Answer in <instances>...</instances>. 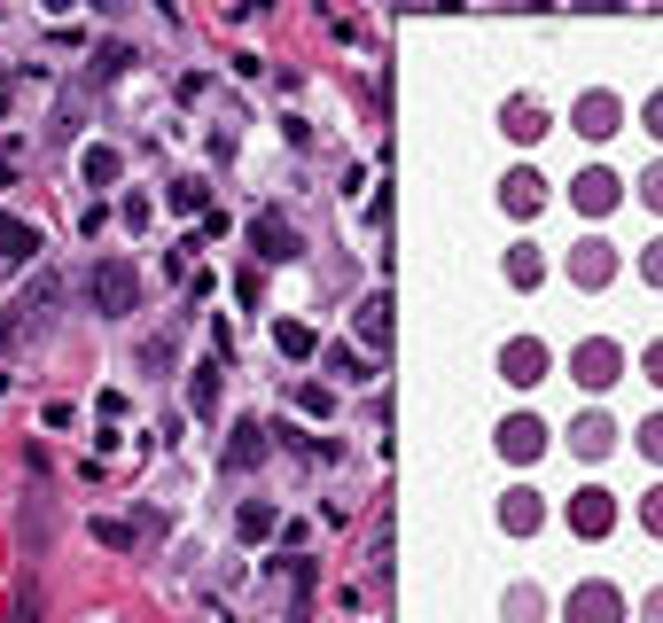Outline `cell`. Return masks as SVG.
Segmentation results:
<instances>
[{
	"label": "cell",
	"mask_w": 663,
	"mask_h": 623,
	"mask_svg": "<svg viewBox=\"0 0 663 623\" xmlns=\"http://www.w3.org/2000/svg\"><path fill=\"white\" fill-rule=\"evenodd\" d=\"M508 133H516V141H539V133H546V110H539V102H508Z\"/></svg>",
	"instance_id": "obj_21"
},
{
	"label": "cell",
	"mask_w": 663,
	"mask_h": 623,
	"mask_svg": "<svg viewBox=\"0 0 663 623\" xmlns=\"http://www.w3.org/2000/svg\"><path fill=\"white\" fill-rule=\"evenodd\" d=\"M274 343L289 351V359H312V351H320V335H312L305 320H281V327H274Z\"/></svg>",
	"instance_id": "obj_20"
},
{
	"label": "cell",
	"mask_w": 663,
	"mask_h": 623,
	"mask_svg": "<svg viewBox=\"0 0 663 623\" xmlns=\"http://www.w3.org/2000/svg\"><path fill=\"white\" fill-rule=\"evenodd\" d=\"M570 375H577V382H586V390H609V382L625 375V351H617L609 335H586V343H577V351H570Z\"/></svg>",
	"instance_id": "obj_3"
},
{
	"label": "cell",
	"mask_w": 663,
	"mask_h": 623,
	"mask_svg": "<svg viewBox=\"0 0 663 623\" xmlns=\"http://www.w3.org/2000/svg\"><path fill=\"white\" fill-rule=\"evenodd\" d=\"M609 274H617V249H609V242H577V249H570V281H577V289H601Z\"/></svg>",
	"instance_id": "obj_11"
},
{
	"label": "cell",
	"mask_w": 663,
	"mask_h": 623,
	"mask_svg": "<svg viewBox=\"0 0 663 623\" xmlns=\"http://www.w3.org/2000/svg\"><path fill=\"white\" fill-rule=\"evenodd\" d=\"M570 444H577V453H586V460H601V453H609V444H617V429H609L601 413H586V421H577V429H570Z\"/></svg>",
	"instance_id": "obj_17"
},
{
	"label": "cell",
	"mask_w": 663,
	"mask_h": 623,
	"mask_svg": "<svg viewBox=\"0 0 663 623\" xmlns=\"http://www.w3.org/2000/svg\"><path fill=\"white\" fill-rule=\"evenodd\" d=\"M251 249H258V265H289V257H297V226H289L281 211H258V219H251Z\"/></svg>",
	"instance_id": "obj_7"
},
{
	"label": "cell",
	"mask_w": 663,
	"mask_h": 623,
	"mask_svg": "<svg viewBox=\"0 0 663 623\" xmlns=\"http://www.w3.org/2000/svg\"><path fill=\"white\" fill-rule=\"evenodd\" d=\"M640 522H648L655 538H663V491H648V507H640Z\"/></svg>",
	"instance_id": "obj_30"
},
{
	"label": "cell",
	"mask_w": 663,
	"mask_h": 623,
	"mask_svg": "<svg viewBox=\"0 0 663 623\" xmlns=\"http://www.w3.org/2000/svg\"><path fill=\"white\" fill-rule=\"evenodd\" d=\"M546 367H554V359H546V343H539V335H508V343H500V375H508L516 390L546 382Z\"/></svg>",
	"instance_id": "obj_4"
},
{
	"label": "cell",
	"mask_w": 663,
	"mask_h": 623,
	"mask_svg": "<svg viewBox=\"0 0 663 623\" xmlns=\"http://www.w3.org/2000/svg\"><path fill=\"white\" fill-rule=\"evenodd\" d=\"M55 297H63V281H55V274H40L9 312H0V351H16L24 335H40V327H47V312H55Z\"/></svg>",
	"instance_id": "obj_1"
},
{
	"label": "cell",
	"mask_w": 663,
	"mask_h": 623,
	"mask_svg": "<svg viewBox=\"0 0 663 623\" xmlns=\"http://www.w3.org/2000/svg\"><path fill=\"white\" fill-rule=\"evenodd\" d=\"M508 281H516V289H539V281H546V257H539L531 242H516V249H508Z\"/></svg>",
	"instance_id": "obj_18"
},
{
	"label": "cell",
	"mask_w": 663,
	"mask_h": 623,
	"mask_svg": "<svg viewBox=\"0 0 663 623\" xmlns=\"http://www.w3.org/2000/svg\"><path fill=\"white\" fill-rule=\"evenodd\" d=\"M570 196H577V211H586V219H601V211H617V196H625V180H617V171H577V180H570Z\"/></svg>",
	"instance_id": "obj_9"
},
{
	"label": "cell",
	"mask_w": 663,
	"mask_h": 623,
	"mask_svg": "<svg viewBox=\"0 0 663 623\" xmlns=\"http://www.w3.org/2000/svg\"><path fill=\"white\" fill-rule=\"evenodd\" d=\"M546 203V180H539V171H508V180H500V211L508 219H531Z\"/></svg>",
	"instance_id": "obj_12"
},
{
	"label": "cell",
	"mask_w": 663,
	"mask_h": 623,
	"mask_svg": "<svg viewBox=\"0 0 663 623\" xmlns=\"http://www.w3.org/2000/svg\"><path fill=\"white\" fill-rule=\"evenodd\" d=\"M203 203H211L203 180H173V211H203Z\"/></svg>",
	"instance_id": "obj_26"
},
{
	"label": "cell",
	"mask_w": 663,
	"mask_h": 623,
	"mask_svg": "<svg viewBox=\"0 0 663 623\" xmlns=\"http://www.w3.org/2000/svg\"><path fill=\"white\" fill-rule=\"evenodd\" d=\"M570 125L586 133V141H609V133L625 125V102H617V94H601V86H594V94H577V110H570Z\"/></svg>",
	"instance_id": "obj_8"
},
{
	"label": "cell",
	"mask_w": 663,
	"mask_h": 623,
	"mask_svg": "<svg viewBox=\"0 0 663 623\" xmlns=\"http://www.w3.org/2000/svg\"><path fill=\"white\" fill-rule=\"evenodd\" d=\"M640 274H648V281L663 289V242H648V257H640Z\"/></svg>",
	"instance_id": "obj_28"
},
{
	"label": "cell",
	"mask_w": 663,
	"mask_h": 623,
	"mask_svg": "<svg viewBox=\"0 0 663 623\" xmlns=\"http://www.w3.org/2000/svg\"><path fill=\"white\" fill-rule=\"evenodd\" d=\"M640 196H648V203L663 211V164H655V171H648V180H640Z\"/></svg>",
	"instance_id": "obj_31"
},
{
	"label": "cell",
	"mask_w": 663,
	"mask_h": 623,
	"mask_svg": "<svg viewBox=\"0 0 663 623\" xmlns=\"http://www.w3.org/2000/svg\"><path fill=\"white\" fill-rule=\"evenodd\" d=\"M87 297H95V312H110V320H125L133 304H141V274L125 257H102L95 274H87Z\"/></svg>",
	"instance_id": "obj_2"
},
{
	"label": "cell",
	"mask_w": 663,
	"mask_h": 623,
	"mask_svg": "<svg viewBox=\"0 0 663 623\" xmlns=\"http://www.w3.org/2000/svg\"><path fill=\"white\" fill-rule=\"evenodd\" d=\"M16 623H40V608H32V592H16Z\"/></svg>",
	"instance_id": "obj_34"
},
{
	"label": "cell",
	"mask_w": 663,
	"mask_h": 623,
	"mask_svg": "<svg viewBox=\"0 0 663 623\" xmlns=\"http://www.w3.org/2000/svg\"><path fill=\"white\" fill-rule=\"evenodd\" d=\"M118 70H133V47L125 40H102L95 47V78H118Z\"/></svg>",
	"instance_id": "obj_23"
},
{
	"label": "cell",
	"mask_w": 663,
	"mask_h": 623,
	"mask_svg": "<svg viewBox=\"0 0 663 623\" xmlns=\"http://www.w3.org/2000/svg\"><path fill=\"white\" fill-rule=\"evenodd\" d=\"M266 460V429L258 421H234L226 429V468H258Z\"/></svg>",
	"instance_id": "obj_14"
},
{
	"label": "cell",
	"mask_w": 663,
	"mask_h": 623,
	"mask_svg": "<svg viewBox=\"0 0 663 623\" xmlns=\"http://www.w3.org/2000/svg\"><path fill=\"white\" fill-rule=\"evenodd\" d=\"M539 514H546V507H539V491H523V483L500 499V530H516V538H531V530H539Z\"/></svg>",
	"instance_id": "obj_15"
},
{
	"label": "cell",
	"mask_w": 663,
	"mask_h": 623,
	"mask_svg": "<svg viewBox=\"0 0 663 623\" xmlns=\"http://www.w3.org/2000/svg\"><path fill=\"white\" fill-rule=\"evenodd\" d=\"M32 249H40V226L16 219V211H0V265H16V257H32Z\"/></svg>",
	"instance_id": "obj_16"
},
{
	"label": "cell",
	"mask_w": 663,
	"mask_h": 623,
	"mask_svg": "<svg viewBox=\"0 0 663 623\" xmlns=\"http://www.w3.org/2000/svg\"><path fill=\"white\" fill-rule=\"evenodd\" d=\"M352 335H360L367 351H390V297H367V304L352 312Z\"/></svg>",
	"instance_id": "obj_13"
},
{
	"label": "cell",
	"mask_w": 663,
	"mask_h": 623,
	"mask_svg": "<svg viewBox=\"0 0 663 623\" xmlns=\"http://www.w3.org/2000/svg\"><path fill=\"white\" fill-rule=\"evenodd\" d=\"M328 405H336V398H328V390H320V382H305V390H297V413H312V421H320V413H328Z\"/></svg>",
	"instance_id": "obj_27"
},
{
	"label": "cell",
	"mask_w": 663,
	"mask_h": 623,
	"mask_svg": "<svg viewBox=\"0 0 663 623\" xmlns=\"http://www.w3.org/2000/svg\"><path fill=\"white\" fill-rule=\"evenodd\" d=\"M648 133L663 141V86H655V94H648Z\"/></svg>",
	"instance_id": "obj_32"
},
{
	"label": "cell",
	"mask_w": 663,
	"mask_h": 623,
	"mask_svg": "<svg viewBox=\"0 0 663 623\" xmlns=\"http://www.w3.org/2000/svg\"><path fill=\"white\" fill-rule=\"evenodd\" d=\"M570 623H625V592L617 585H601V577H586L570 592V608H562Z\"/></svg>",
	"instance_id": "obj_5"
},
{
	"label": "cell",
	"mask_w": 663,
	"mask_h": 623,
	"mask_svg": "<svg viewBox=\"0 0 663 623\" xmlns=\"http://www.w3.org/2000/svg\"><path fill=\"white\" fill-rule=\"evenodd\" d=\"M640 367H648V382H663V343H648V359H640Z\"/></svg>",
	"instance_id": "obj_33"
},
{
	"label": "cell",
	"mask_w": 663,
	"mask_h": 623,
	"mask_svg": "<svg viewBox=\"0 0 663 623\" xmlns=\"http://www.w3.org/2000/svg\"><path fill=\"white\" fill-rule=\"evenodd\" d=\"M95 538H102L110 554H133V522H110V514H102V522H95Z\"/></svg>",
	"instance_id": "obj_25"
},
{
	"label": "cell",
	"mask_w": 663,
	"mask_h": 623,
	"mask_svg": "<svg viewBox=\"0 0 663 623\" xmlns=\"http://www.w3.org/2000/svg\"><path fill=\"white\" fill-rule=\"evenodd\" d=\"M570 530H577V538H609V530H617V499L609 491H570Z\"/></svg>",
	"instance_id": "obj_6"
},
{
	"label": "cell",
	"mask_w": 663,
	"mask_h": 623,
	"mask_svg": "<svg viewBox=\"0 0 663 623\" xmlns=\"http://www.w3.org/2000/svg\"><path fill=\"white\" fill-rule=\"evenodd\" d=\"M188 398H196V413H219V367H196Z\"/></svg>",
	"instance_id": "obj_24"
},
{
	"label": "cell",
	"mask_w": 663,
	"mask_h": 623,
	"mask_svg": "<svg viewBox=\"0 0 663 623\" xmlns=\"http://www.w3.org/2000/svg\"><path fill=\"white\" fill-rule=\"evenodd\" d=\"M640 444H648V460H663V413H655V421L640 429Z\"/></svg>",
	"instance_id": "obj_29"
},
{
	"label": "cell",
	"mask_w": 663,
	"mask_h": 623,
	"mask_svg": "<svg viewBox=\"0 0 663 623\" xmlns=\"http://www.w3.org/2000/svg\"><path fill=\"white\" fill-rule=\"evenodd\" d=\"M648 623H663V592H655V600H648Z\"/></svg>",
	"instance_id": "obj_35"
},
{
	"label": "cell",
	"mask_w": 663,
	"mask_h": 623,
	"mask_svg": "<svg viewBox=\"0 0 663 623\" xmlns=\"http://www.w3.org/2000/svg\"><path fill=\"white\" fill-rule=\"evenodd\" d=\"M500 453H508V460H539V453H546V421L508 413V421H500Z\"/></svg>",
	"instance_id": "obj_10"
},
{
	"label": "cell",
	"mask_w": 663,
	"mask_h": 623,
	"mask_svg": "<svg viewBox=\"0 0 663 623\" xmlns=\"http://www.w3.org/2000/svg\"><path fill=\"white\" fill-rule=\"evenodd\" d=\"M118 171H125L118 148H87V180H95V188H118Z\"/></svg>",
	"instance_id": "obj_22"
},
{
	"label": "cell",
	"mask_w": 663,
	"mask_h": 623,
	"mask_svg": "<svg viewBox=\"0 0 663 623\" xmlns=\"http://www.w3.org/2000/svg\"><path fill=\"white\" fill-rule=\"evenodd\" d=\"M234 530H242V538H274V507L266 499H242L234 507Z\"/></svg>",
	"instance_id": "obj_19"
}]
</instances>
